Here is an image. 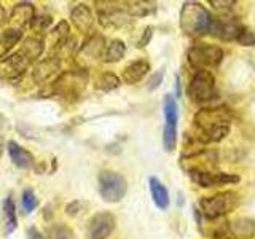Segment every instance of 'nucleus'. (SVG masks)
Returning <instances> with one entry per match:
<instances>
[{
	"label": "nucleus",
	"mask_w": 255,
	"mask_h": 239,
	"mask_svg": "<svg viewBox=\"0 0 255 239\" xmlns=\"http://www.w3.org/2000/svg\"><path fill=\"white\" fill-rule=\"evenodd\" d=\"M233 114L227 107H206L195 114L196 139L201 143L220 142L230 132Z\"/></svg>",
	"instance_id": "f257e3e1"
},
{
	"label": "nucleus",
	"mask_w": 255,
	"mask_h": 239,
	"mask_svg": "<svg viewBox=\"0 0 255 239\" xmlns=\"http://www.w3.org/2000/svg\"><path fill=\"white\" fill-rule=\"evenodd\" d=\"M214 16L201 3L187 2L180 10V27L188 35L211 34Z\"/></svg>",
	"instance_id": "f03ea898"
},
{
	"label": "nucleus",
	"mask_w": 255,
	"mask_h": 239,
	"mask_svg": "<svg viewBox=\"0 0 255 239\" xmlns=\"http://www.w3.org/2000/svg\"><path fill=\"white\" fill-rule=\"evenodd\" d=\"M199 204H201L204 217L215 220L236 209V206L239 204V195L236 191H223V193L203 198Z\"/></svg>",
	"instance_id": "7ed1b4c3"
},
{
	"label": "nucleus",
	"mask_w": 255,
	"mask_h": 239,
	"mask_svg": "<svg viewBox=\"0 0 255 239\" xmlns=\"http://www.w3.org/2000/svg\"><path fill=\"white\" fill-rule=\"evenodd\" d=\"M86 83L88 72L85 69L64 72L53 83V93L66 99H77L85 91Z\"/></svg>",
	"instance_id": "20e7f679"
},
{
	"label": "nucleus",
	"mask_w": 255,
	"mask_h": 239,
	"mask_svg": "<svg viewBox=\"0 0 255 239\" xmlns=\"http://www.w3.org/2000/svg\"><path fill=\"white\" fill-rule=\"evenodd\" d=\"M223 59L222 48L209 43H196L188 50L190 66L198 70H209L217 67Z\"/></svg>",
	"instance_id": "39448f33"
},
{
	"label": "nucleus",
	"mask_w": 255,
	"mask_h": 239,
	"mask_svg": "<svg viewBox=\"0 0 255 239\" xmlns=\"http://www.w3.org/2000/svg\"><path fill=\"white\" fill-rule=\"evenodd\" d=\"M188 98L195 104H206L215 99V77L209 70H198L188 83Z\"/></svg>",
	"instance_id": "423d86ee"
},
{
	"label": "nucleus",
	"mask_w": 255,
	"mask_h": 239,
	"mask_svg": "<svg viewBox=\"0 0 255 239\" xmlns=\"http://www.w3.org/2000/svg\"><path fill=\"white\" fill-rule=\"evenodd\" d=\"M128 191V182L115 171H102L99 174V193L106 203H118Z\"/></svg>",
	"instance_id": "0eeeda50"
},
{
	"label": "nucleus",
	"mask_w": 255,
	"mask_h": 239,
	"mask_svg": "<svg viewBox=\"0 0 255 239\" xmlns=\"http://www.w3.org/2000/svg\"><path fill=\"white\" fill-rule=\"evenodd\" d=\"M99 14V22L104 27L109 29H118L123 27L129 22L131 16L128 14L126 3L118 2H96Z\"/></svg>",
	"instance_id": "6e6552de"
},
{
	"label": "nucleus",
	"mask_w": 255,
	"mask_h": 239,
	"mask_svg": "<svg viewBox=\"0 0 255 239\" xmlns=\"http://www.w3.org/2000/svg\"><path fill=\"white\" fill-rule=\"evenodd\" d=\"M163 112H164V129H163V145L167 151H172L177 142V102L174 96L166 94L163 101Z\"/></svg>",
	"instance_id": "1a4fd4ad"
},
{
	"label": "nucleus",
	"mask_w": 255,
	"mask_h": 239,
	"mask_svg": "<svg viewBox=\"0 0 255 239\" xmlns=\"http://www.w3.org/2000/svg\"><path fill=\"white\" fill-rule=\"evenodd\" d=\"M106 48H107L106 38H104L101 34L91 35L82 46H80L78 54H77L78 64L86 70L96 61H99V59L104 61V53H106Z\"/></svg>",
	"instance_id": "9d476101"
},
{
	"label": "nucleus",
	"mask_w": 255,
	"mask_h": 239,
	"mask_svg": "<svg viewBox=\"0 0 255 239\" xmlns=\"http://www.w3.org/2000/svg\"><path fill=\"white\" fill-rule=\"evenodd\" d=\"M188 175H190V179L196 183V185L204 187V188L239 182L238 175L228 174V172H220L217 169H215V171H190Z\"/></svg>",
	"instance_id": "9b49d317"
},
{
	"label": "nucleus",
	"mask_w": 255,
	"mask_h": 239,
	"mask_svg": "<svg viewBox=\"0 0 255 239\" xmlns=\"http://www.w3.org/2000/svg\"><path fill=\"white\" fill-rule=\"evenodd\" d=\"M115 228V217L110 212L94 214L88 223V238L90 239H107Z\"/></svg>",
	"instance_id": "f8f14e48"
},
{
	"label": "nucleus",
	"mask_w": 255,
	"mask_h": 239,
	"mask_svg": "<svg viewBox=\"0 0 255 239\" xmlns=\"http://www.w3.org/2000/svg\"><path fill=\"white\" fill-rule=\"evenodd\" d=\"M30 66V61L27 58L16 51L14 54H10L0 61V78L2 80H16L19 78L24 72Z\"/></svg>",
	"instance_id": "ddd939ff"
},
{
	"label": "nucleus",
	"mask_w": 255,
	"mask_h": 239,
	"mask_svg": "<svg viewBox=\"0 0 255 239\" xmlns=\"http://www.w3.org/2000/svg\"><path fill=\"white\" fill-rule=\"evenodd\" d=\"M61 75V61L54 56H50L43 61H40L37 66L32 70V80L37 83V85H43L51 82V80L58 78Z\"/></svg>",
	"instance_id": "4468645a"
},
{
	"label": "nucleus",
	"mask_w": 255,
	"mask_h": 239,
	"mask_svg": "<svg viewBox=\"0 0 255 239\" xmlns=\"http://www.w3.org/2000/svg\"><path fill=\"white\" fill-rule=\"evenodd\" d=\"M70 21L82 34H90L94 27V16L86 3H78L70 10Z\"/></svg>",
	"instance_id": "2eb2a0df"
},
{
	"label": "nucleus",
	"mask_w": 255,
	"mask_h": 239,
	"mask_svg": "<svg viewBox=\"0 0 255 239\" xmlns=\"http://www.w3.org/2000/svg\"><path fill=\"white\" fill-rule=\"evenodd\" d=\"M35 18V8L32 3L27 2H21V3H16L11 10L10 14V22H11V27L14 29H19L22 30V27H27L32 24Z\"/></svg>",
	"instance_id": "dca6fc26"
},
{
	"label": "nucleus",
	"mask_w": 255,
	"mask_h": 239,
	"mask_svg": "<svg viewBox=\"0 0 255 239\" xmlns=\"http://www.w3.org/2000/svg\"><path fill=\"white\" fill-rule=\"evenodd\" d=\"M8 155H10L13 164L19 167V169H27V167H32V164H34V155L14 140L8 142Z\"/></svg>",
	"instance_id": "f3484780"
},
{
	"label": "nucleus",
	"mask_w": 255,
	"mask_h": 239,
	"mask_svg": "<svg viewBox=\"0 0 255 239\" xmlns=\"http://www.w3.org/2000/svg\"><path fill=\"white\" fill-rule=\"evenodd\" d=\"M150 70V64L148 61H143V59H137L131 62L129 66H126L123 70V82L128 85H134L140 82V80L148 74Z\"/></svg>",
	"instance_id": "a211bd4d"
},
{
	"label": "nucleus",
	"mask_w": 255,
	"mask_h": 239,
	"mask_svg": "<svg viewBox=\"0 0 255 239\" xmlns=\"http://www.w3.org/2000/svg\"><path fill=\"white\" fill-rule=\"evenodd\" d=\"M22 38V30L14 29V27H6L0 32V61L6 58V54L10 53V50L18 45Z\"/></svg>",
	"instance_id": "6ab92c4d"
},
{
	"label": "nucleus",
	"mask_w": 255,
	"mask_h": 239,
	"mask_svg": "<svg viewBox=\"0 0 255 239\" xmlns=\"http://www.w3.org/2000/svg\"><path fill=\"white\" fill-rule=\"evenodd\" d=\"M148 188H150L151 199H153V203L158 209H167V206H169V193H167V188L163 183L156 177H150Z\"/></svg>",
	"instance_id": "aec40b11"
},
{
	"label": "nucleus",
	"mask_w": 255,
	"mask_h": 239,
	"mask_svg": "<svg viewBox=\"0 0 255 239\" xmlns=\"http://www.w3.org/2000/svg\"><path fill=\"white\" fill-rule=\"evenodd\" d=\"M230 238H255V220L238 219L228 225Z\"/></svg>",
	"instance_id": "412c9836"
},
{
	"label": "nucleus",
	"mask_w": 255,
	"mask_h": 239,
	"mask_svg": "<svg viewBox=\"0 0 255 239\" xmlns=\"http://www.w3.org/2000/svg\"><path fill=\"white\" fill-rule=\"evenodd\" d=\"M43 50H45V42L42 38L29 37L22 42V45L19 48V53L24 56V58H27L30 62H34L42 56Z\"/></svg>",
	"instance_id": "4be33fe9"
},
{
	"label": "nucleus",
	"mask_w": 255,
	"mask_h": 239,
	"mask_svg": "<svg viewBox=\"0 0 255 239\" xmlns=\"http://www.w3.org/2000/svg\"><path fill=\"white\" fill-rule=\"evenodd\" d=\"M125 54H126V45L123 40H112L106 48V53H104V61L118 62L125 58Z\"/></svg>",
	"instance_id": "5701e85b"
},
{
	"label": "nucleus",
	"mask_w": 255,
	"mask_h": 239,
	"mask_svg": "<svg viewBox=\"0 0 255 239\" xmlns=\"http://www.w3.org/2000/svg\"><path fill=\"white\" fill-rule=\"evenodd\" d=\"M3 219H5V233L10 235L18 227V219H16V207L11 198H5L3 201Z\"/></svg>",
	"instance_id": "b1692460"
},
{
	"label": "nucleus",
	"mask_w": 255,
	"mask_h": 239,
	"mask_svg": "<svg viewBox=\"0 0 255 239\" xmlns=\"http://www.w3.org/2000/svg\"><path fill=\"white\" fill-rule=\"evenodd\" d=\"M126 10L131 18H142V16L155 13L156 5L153 2H128Z\"/></svg>",
	"instance_id": "393cba45"
},
{
	"label": "nucleus",
	"mask_w": 255,
	"mask_h": 239,
	"mask_svg": "<svg viewBox=\"0 0 255 239\" xmlns=\"http://www.w3.org/2000/svg\"><path fill=\"white\" fill-rule=\"evenodd\" d=\"M94 86L101 91H114L120 86V78L110 72H102V74L94 80Z\"/></svg>",
	"instance_id": "a878e982"
},
{
	"label": "nucleus",
	"mask_w": 255,
	"mask_h": 239,
	"mask_svg": "<svg viewBox=\"0 0 255 239\" xmlns=\"http://www.w3.org/2000/svg\"><path fill=\"white\" fill-rule=\"evenodd\" d=\"M48 239H75V233L66 223H53L46 231Z\"/></svg>",
	"instance_id": "bb28decb"
},
{
	"label": "nucleus",
	"mask_w": 255,
	"mask_h": 239,
	"mask_svg": "<svg viewBox=\"0 0 255 239\" xmlns=\"http://www.w3.org/2000/svg\"><path fill=\"white\" fill-rule=\"evenodd\" d=\"M67 38H69V24L66 21H59L54 26V29L50 32V45L56 48Z\"/></svg>",
	"instance_id": "cd10ccee"
},
{
	"label": "nucleus",
	"mask_w": 255,
	"mask_h": 239,
	"mask_svg": "<svg viewBox=\"0 0 255 239\" xmlns=\"http://www.w3.org/2000/svg\"><path fill=\"white\" fill-rule=\"evenodd\" d=\"M21 206L26 214H32L37 207H38V199L34 193L32 188H26L22 191V198H21Z\"/></svg>",
	"instance_id": "c85d7f7f"
},
{
	"label": "nucleus",
	"mask_w": 255,
	"mask_h": 239,
	"mask_svg": "<svg viewBox=\"0 0 255 239\" xmlns=\"http://www.w3.org/2000/svg\"><path fill=\"white\" fill-rule=\"evenodd\" d=\"M236 42L241 43L243 46H254L255 45V29L243 26L236 37Z\"/></svg>",
	"instance_id": "c756f323"
},
{
	"label": "nucleus",
	"mask_w": 255,
	"mask_h": 239,
	"mask_svg": "<svg viewBox=\"0 0 255 239\" xmlns=\"http://www.w3.org/2000/svg\"><path fill=\"white\" fill-rule=\"evenodd\" d=\"M211 5L217 10L222 16H231V10H233V6L236 5V2H230V0H211Z\"/></svg>",
	"instance_id": "7c9ffc66"
},
{
	"label": "nucleus",
	"mask_w": 255,
	"mask_h": 239,
	"mask_svg": "<svg viewBox=\"0 0 255 239\" xmlns=\"http://www.w3.org/2000/svg\"><path fill=\"white\" fill-rule=\"evenodd\" d=\"M51 22H53L51 16H48V14L35 16L34 21H32V24H30V27L34 29V30H37V32H40V30H46L48 27L51 26Z\"/></svg>",
	"instance_id": "2f4dec72"
},
{
	"label": "nucleus",
	"mask_w": 255,
	"mask_h": 239,
	"mask_svg": "<svg viewBox=\"0 0 255 239\" xmlns=\"http://www.w3.org/2000/svg\"><path fill=\"white\" fill-rule=\"evenodd\" d=\"M163 77H164V70H159V72H156V74L151 75V78L148 80V91L156 90V88L161 85Z\"/></svg>",
	"instance_id": "473e14b6"
},
{
	"label": "nucleus",
	"mask_w": 255,
	"mask_h": 239,
	"mask_svg": "<svg viewBox=\"0 0 255 239\" xmlns=\"http://www.w3.org/2000/svg\"><path fill=\"white\" fill-rule=\"evenodd\" d=\"M151 35H153V29H151V27H145V29H143V34H142V37L139 38L137 46H139V48L147 46V45L150 43V40H151Z\"/></svg>",
	"instance_id": "72a5a7b5"
},
{
	"label": "nucleus",
	"mask_w": 255,
	"mask_h": 239,
	"mask_svg": "<svg viewBox=\"0 0 255 239\" xmlns=\"http://www.w3.org/2000/svg\"><path fill=\"white\" fill-rule=\"evenodd\" d=\"M27 239H46L42 233H40V231L37 230V228H29L27 230Z\"/></svg>",
	"instance_id": "f704fd0d"
},
{
	"label": "nucleus",
	"mask_w": 255,
	"mask_h": 239,
	"mask_svg": "<svg viewBox=\"0 0 255 239\" xmlns=\"http://www.w3.org/2000/svg\"><path fill=\"white\" fill-rule=\"evenodd\" d=\"M6 21V11H5V8L0 5V26Z\"/></svg>",
	"instance_id": "c9c22d12"
},
{
	"label": "nucleus",
	"mask_w": 255,
	"mask_h": 239,
	"mask_svg": "<svg viewBox=\"0 0 255 239\" xmlns=\"http://www.w3.org/2000/svg\"><path fill=\"white\" fill-rule=\"evenodd\" d=\"M5 123V118H3V115L2 114H0V126H2Z\"/></svg>",
	"instance_id": "e433bc0d"
},
{
	"label": "nucleus",
	"mask_w": 255,
	"mask_h": 239,
	"mask_svg": "<svg viewBox=\"0 0 255 239\" xmlns=\"http://www.w3.org/2000/svg\"><path fill=\"white\" fill-rule=\"evenodd\" d=\"M2 150H3V145L0 143V156H2Z\"/></svg>",
	"instance_id": "4c0bfd02"
}]
</instances>
